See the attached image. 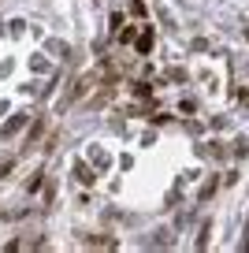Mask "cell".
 Masks as SVG:
<instances>
[{
  "mask_svg": "<svg viewBox=\"0 0 249 253\" xmlns=\"http://www.w3.org/2000/svg\"><path fill=\"white\" fill-rule=\"evenodd\" d=\"M89 82H93V75H86V79H78V82H75V89H71V93L63 97V101H60V108H67V104H75L78 97H82V93H86V89H89Z\"/></svg>",
  "mask_w": 249,
  "mask_h": 253,
  "instance_id": "1",
  "label": "cell"
},
{
  "mask_svg": "<svg viewBox=\"0 0 249 253\" xmlns=\"http://www.w3.org/2000/svg\"><path fill=\"white\" fill-rule=\"evenodd\" d=\"M138 52H141V56H149V52H153V26H149V30L138 38Z\"/></svg>",
  "mask_w": 249,
  "mask_h": 253,
  "instance_id": "2",
  "label": "cell"
},
{
  "mask_svg": "<svg viewBox=\"0 0 249 253\" xmlns=\"http://www.w3.org/2000/svg\"><path fill=\"white\" fill-rule=\"evenodd\" d=\"M75 175H78V179H82V182H93V179H97V175L89 171L86 164H75Z\"/></svg>",
  "mask_w": 249,
  "mask_h": 253,
  "instance_id": "3",
  "label": "cell"
},
{
  "mask_svg": "<svg viewBox=\"0 0 249 253\" xmlns=\"http://www.w3.org/2000/svg\"><path fill=\"white\" fill-rule=\"evenodd\" d=\"M212 194H216V179H208V182H205V186H201V194H197V198H201V201H208Z\"/></svg>",
  "mask_w": 249,
  "mask_h": 253,
  "instance_id": "4",
  "label": "cell"
},
{
  "mask_svg": "<svg viewBox=\"0 0 249 253\" xmlns=\"http://www.w3.org/2000/svg\"><path fill=\"white\" fill-rule=\"evenodd\" d=\"M26 123V116H15V119H11V123L8 126H4V134H15V130H19V126H23Z\"/></svg>",
  "mask_w": 249,
  "mask_h": 253,
  "instance_id": "5",
  "label": "cell"
},
{
  "mask_svg": "<svg viewBox=\"0 0 249 253\" xmlns=\"http://www.w3.org/2000/svg\"><path fill=\"white\" fill-rule=\"evenodd\" d=\"M134 93H138V97H153V86H145V82H138V86H134Z\"/></svg>",
  "mask_w": 249,
  "mask_h": 253,
  "instance_id": "6",
  "label": "cell"
}]
</instances>
